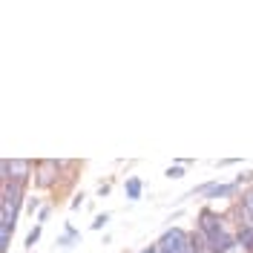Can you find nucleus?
Wrapping results in <instances>:
<instances>
[{
	"mask_svg": "<svg viewBox=\"0 0 253 253\" xmlns=\"http://www.w3.org/2000/svg\"><path fill=\"white\" fill-rule=\"evenodd\" d=\"M110 219H112V213H98V216L92 219V224H89V230H104Z\"/></svg>",
	"mask_w": 253,
	"mask_h": 253,
	"instance_id": "nucleus-12",
	"label": "nucleus"
},
{
	"mask_svg": "<svg viewBox=\"0 0 253 253\" xmlns=\"http://www.w3.org/2000/svg\"><path fill=\"white\" fill-rule=\"evenodd\" d=\"M41 233H43V224H38V221H35V227H32L29 233H26V242H23V248H26V251H32V248L41 242Z\"/></svg>",
	"mask_w": 253,
	"mask_h": 253,
	"instance_id": "nucleus-10",
	"label": "nucleus"
},
{
	"mask_svg": "<svg viewBox=\"0 0 253 253\" xmlns=\"http://www.w3.org/2000/svg\"><path fill=\"white\" fill-rule=\"evenodd\" d=\"M236 251H239V242H236V233H230V230L207 242V253H236Z\"/></svg>",
	"mask_w": 253,
	"mask_h": 253,
	"instance_id": "nucleus-5",
	"label": "nucleus"
},
{
	"mask_svg": "<svg viewBox=\"0 0 253 253\" xmlns=\"http://www.w3.org/2000/svg\"><path fill=\"white\" fill-rule=\"evenodd\" d=\"M233 233H236L239 248H242L245 253H253V224H239Z\"/></svg>",
	"mask_w": 253,
	"mask_h": 253,
	"instance_id": "nucleus-9",
	"label": "nucleus"
},
{
	"mask_svg": "<svg viewBox=\"0 0 253 253\" xmlns=\"http://www.w3.org/2000/svg\"><path fill=\"white\" fill-rule=\"evenodd\" d=\"M84 202H86V196H84V193H75V196H72V202H69V207H72V210H78V207H84Z\"/></svg>",
	"mask_w": 253,
	"mask_h": 253,
	"instance_id": "nucleus-16",
	"label": "nucleus"
},
{
	"mask_svg": "<svg viewBox=\"0 0 253 253\" xmlns=\"http://www.w3.org/2000/svg\"><path fill=\"white\" fill-rule=\"evenodd\" d=\"M66 167H72V161H58V158L38 161L35 164V187H41V190L55 187L58 178H61V170H66Z\"/></svg>",
	"mask_w": 253,
	"mask_h": 253,
	"instance_id": "nucleus-2",
	"label": "nucleus"
},
{
	"mask_svg": "<svg viewBox=\"0 0 253 253\" xmlns=\"http://www.w3.org/2000/svg\"><path fill=\"white\" fill-rule=\"evenodd\" d=\"M164 175H167V178H184V167H181V164H170V167L164 170Z\"/></svg>",
	"mask_w": 253,
	"mask_h": 253,
	"instance_id": "nucleus-13",
	"label": "nucleus"
},
{
	"mask_svg": "<svg viewBox=\"0 0 253 253\" xmlns=\"http://www.w3.org/2000/svg\"><path fill=\"white\" fill-rule=\"evenodd\" d=\"M98 196H101V199H104V196H110V181H104V184L98 187Z\"/></svg>",
	"mask_w": 253,
	"mask_h": 253,
	"instance_id": "nucleus-18",
	"label": "nucleus"
},
{
	"mask_svg": "<svg viewBox=\"0 0 253 253\" xmlns=\"http://www.w3.org/2000/svg\"><path fill=\"white\" fill-rule=\"evenodd\" d=\"M124 196H126V202H138V199L144 196V181L138 178V175H126Z\"/></svg>",
	"mask_w": 253,
	"mask_h": 253,
	"instance_id": "nucleus-7",
	"label": "nucleus"
},
{
	"mask_svg": "<svg viewBox=\"0 0 253 253\" xmlns=\"http://www.w3.org/2000/svg\"><path fill=\"white\" fill-rule=\"evenodd\" d=\"M236 196H239V184H236V181H227V184L213 181V187L205 193L207 202H213V199H233V202H236Z\"/></svg>",
	"mask_w": 253,
	"mask_h": 253,
	"instance_id": "nucleus-6",
	"label": "nucleus"
},
{
	"mask_svg": "<svg viewBox=\"0 0 253 253\" xmlns=\"http://www.w3.org/2000/svg\"><path fill=\"white\" fill-rule=\"evenodd\" d=\"M138 253H161V251H158V245H150V248H141Z\"/></svg>",
	"mask_w": 253,
	"mask_h": 253,
	"instance_id": "nucleus-19",
	"label": "nucleus"
},
{
	"mask_svg": "<svg viewBox=\"0 0 253 253\" xmlns=\"http://www.w3.org/2000/svg\"><path fill=\"white\" fill-rule=\"evenodd\" d=\"M49 216H52V207L43 205V207H41V213H38V224H43V221H46Z\"/></svg>",
	"mask_w": 253,
	"mask_h": 253,
	"instance_id": "nucleus-17",
	"label": "nucleus"
},
{
	"mask_svg": "<svg viewBox=\"0 0 253 253\" xmlns=\"http://www.w3.org/2000/svg\"><path fill=\"white\" fill-rule=\"evenodd\" d=\"M41 199H35V196H29V199H26V213H32V216H35V213H41Z\"/></svg>",
	"mask_w": 253,
	"mask_h": 253,
	"instance_id": "nucleus-14",
	"label": "nucleus"
},
{
	"mask_svg": "<svg viewBox=\"0 0 253 253\" xmlns=\"http://www.w3.org/2000/svg\"><path fill=\"white\" fill-rule=\"evenodd\" d=\"M190 236L193 230H184V227H164V233L158 236V251L161 253H190Z\"/></svg>",
	"mask_w": 253,
	"mask_h": 253,
	"instance_id": "nucleus-4",
	"label": "nucleus"
},
{
	"mask_svg": "<svg viewBox=\"0 0 253 253\" xmlns=\"http://www.w3.org/2000/svg\"><path fill=\"white\" fill-rule=\"evenodd\" d=\"M75 242H81V230L75 227V224H69V221H66V224H63V233L58 236V242H55V245H58V248H63V251H69Z\"/></svg>",
	"mask_w": 253,
	"mask_h": 253,
	"instance_id": "nucleus-8",
	"label": "nucleus"
},
{
	"mask_svg": "<svg viewBox=\"0 0 253 253\" xmlns=\"http://www.w3.org/2000/svg\"><path fill=\"white\" fill-rule=\"evenodd\" d=\"M29 178H35L32 161H26V158H3L0 161V184H20V187H26Z\"/></svg>",
	"mask_w": 253,
	"mask_h": 253,
	"instance_id": "nucleus-1",
	"label": "nucleus"
},
{
	"mask_svg": "<svg viewBox=\"0 0 253 253\" xmlns=\"http://www.w3.org/2000/svg\"><path fill=\"white\" fill-rule=\"evenodd\" d=\"M233 181H236L239 187H242V184H251V181H253V170H248V173H239Z\"/></svg>",
	"mask_w": 253,
	"mask_h": 253,
	"instance_id": "nucleus-15",
	"label": "nucleus"
},
{
	"mask_svg": "<svg viewBox=\"0 0 253 253\" xmlns=\"http://www.w3.org/2000/svg\"><path fill=\"white\" fill-rule=\"evenodd\" d=\"M196 230L205 236V242H210V239L227 233V216H221V213L210 210V207H202L199 216H196Z\"/></svg>",
	"mask_w": 253,
	"mask_h": 253,
	"instance_id": "nucleus-3",
	"label": "nucleus"
},
{
	"mask_svg": "<svg viewBox=\"0 0 253 253\" xmlns=\"http://www.w3.org/2000/svg\"><path fill=\"white\" fill-rule=\"evenodd\" d=\"M190 253H207V242L199 230H193V236H190Z\"/></svg>",
	"mask_w": 253,
	"mask_h": 253,
	"instance_id": "nucleus-11",
	"label": "nucleus"
}]
</instances>
